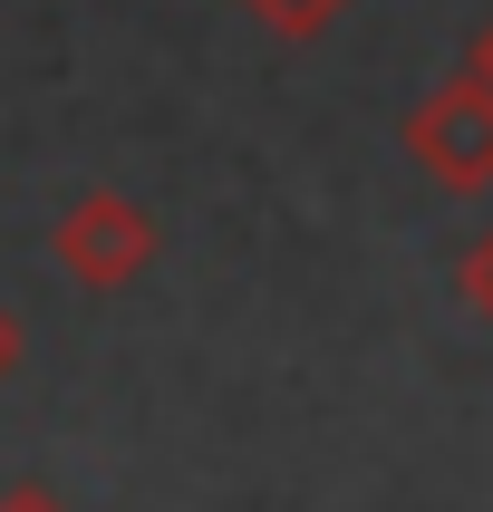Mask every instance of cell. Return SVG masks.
<instances>
[{
    "label": "cell",
    "instance_id": "obj_6",
    "mask_svg": "<svg viewBox=\"0 0 493 512\" xmlns=\"http://www.w3.org/2000/svg\"><path fill=\"white\" fill-rule=\"evenodd\" d=\"M20 358H29V339H20V319L0 310V387H10V377H20Z\"/></svg>",
    "mask_w": 493,
    "mask_h": 512
},
{
    "label": "cell",
    "instance_id": "obj_4",
    "mask_svg": "<svg viewBox=\"0 0 493 512\" xmlns=\"http://www.w3.org/2000/svg\"><path fill=\"white\" fill-rule=\"evenodd\" d=\"M455 300H464V310H474V319L493 329V223L474 232V242H464V261H455Z\"/></svg>",
    "mask_w": 493,
    "mask_h": 512
},
{
    "label": "cell",
    "instance_id": "obj_2",
    "mask_svg": "<svg viewBox=\"0 0 493 512\" xmlns=\"http://www.w3.org/2000/svg\"><path fill=\"white\" fill-rule=\"evenodd\" d=\"M49 252H58V271L78 290H136L145 271H155V213H145L136 194H116V184H97V194H78L68 213H58V232H49Z\"/></svg>",
    "mask_w": 493,
    "mask_h": 512
},
{
    "label": "cell",
    "instance_id": "obj_3",
    "mask_svg": "<svg viewBox=\"0 0 493 512\" xmlns=\"http://www.w3.org/2000/svg\"><path fill=\"white\" fill-rule=\"evenodd\" d=\"M271 39H319L329 20H348V0H242Z\"/></svg>",
    "mask_w": 493,
    "mask_h": 512
},
{
    "label": "cell",
    "instance_id": "obj_7",
    "mask_svg": "<svg viewBox=\"0 0 493 512\" xmlns=\"http://www.w3.org/2000/svg\"><path fill=\"white\" fill-rule=\"evenodd\" d=\"M464 58H474V68H484V78H493V20H484V39H474V49H464Z\"/></svg>",
    "mask_w": 493,
    "mask_h": 512
},
{
    "label": "cell",
    "instance_id": "obj_1",
    "mask_svg": "<svg viewBox=\"0 0 493 512\" xmlns=\"http://www.w3.org/2000/svg\"><path fill=\"white\" fill-rule=\"evenodd\" d=\"M406 165L426 174L435 194H493V78L464 58L455 78H435L397 126Z\"/></svg>",
    "mask_w": 493,
    "mask_h": 512
},
{
    "label": "cell",
    "instance_id": "obj_5",
    "mask_svg": "<svg viewBox=\"0 0 493 512\" xmlns=\"http://www.w3.org/2000/svg\"><path fill=\"white\" fill-rule=\"evenodd\" d=\"M0 512H68V503H58L49 484H10V493H0Z\"/></svg>",
    "mask_w": 493,
    "mask_h": 512
}]
</instances>
